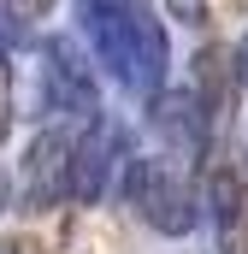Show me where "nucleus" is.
<instances>
[{"mask_svg":"<svg viewBox=\"0 0 248 254\" xmlns=\"http://www.w3.org/2000/svg\"><path fill=\"white\" fill-rule=\"evenodd\" d=\"M77 30L89 42V60L119 83L130 101H154L166 89V24L148 0H77Z\"/></svg>","mask_w":248,"mask_h":254,"instance_id":"nucleus-1","label":"nucleus"},{"mask_svg":"<svg viewBox=\"0 0 248 254\" xmlns=\"http://www.w3.org/2000/svg\"><path fill=\"white\" fill-rule=\"evenodd\" d=\"M119 190H124V207L148 231H160V237H189L195 219H201V207H207L201 190H195V178L178 160H166V154H136Z\"/></svg>","mask_w":248,"mask_h":254,"instance_id":"nucleus-2","label":"nucleus"},{"mask_svg":"<svg viewBox=\"0 0 248 254\" xmlns=\"http://www.w3.org/2000/svg\"><path fill=\"white\" fill-rule=\"evenodd\" d=\"M42 113H54V119L101 113V65L77 48V36L42 42Z\"/></svg>","mask_w":248,"mask_h":254,"instance_id":"nucleus-3","label":"nucleus"},{"mask_svg":"<svg viewBox=\"0 0 248 254\" xmlns=\"http://www.w3.org/2000/svg\"><path fill=\"white\" fill-rule=\"evenodd\" d=\"M130 160L136 154H130V136H124L119 119H107V113L83 119V130H77V160H71V201H83V207L107 201L124 184Z\"/></svg>","mask_w":248,"mask_h":254,"instance_id":"nucleus-4","label":"nucleus"},{"mask_svg":"<svg viewBox=\"0 0 248 254\" xmlns=\"http://www.w3.org/2000/svg\"><path fill=\"white\" fill-rule=\"evenodd\" d=\"M77 125H48L36 142H30V154H24V172H18V201L30 207V213H48V207H60L71 201V160H77Z\"/></svg>","mask_w":248,"mask_h":254,"instance_id":"nucleus-5","label":"nucleus"},{"mask_svg":"<svg viewBox=\"0 0 248 254\" xmlns=\"http://www.w3.org/2000/svg\"><path fill=\"white\" fill-rule=\"evenodd\" d=\"M148 130L160 136V154L178 160L184 172H195V166L213 160V125H207L195 89H160L148 101Z\"/></svg>","mask_w":248,"mask_h":254,"instance_id":"nucleus-6","label":"nucleus"},{"mask_svg":"<svg viewBox=\"0 0 248 254\" xmlns=\"http://www.w3.org/2000/svg\"><path fill=\"white\" fill-rule=\"evenodd\" d=\"M201 201H207L219 254H248V166L213 154L201 172Z\"/></svg>","mask_w":248,"mask_h":254,"instance_id":"nucleus-7","label":"nucleus"},{"mask_svg":"<svg viewBox=\"0 0 248 254\" xmlns=\"http://www.w3.org/2000/svg\"><path fill=\"white\" fill-rule=\"evenodd\" d=\"M189 89H195L207 125L225 130L231 113H237V101H243V54L225 48V42H207V48L195 54V83H189Z\"/></svg>","mask_w":248,"mask_h":254,"instance_id":"nucleus-8","label":"nucleus"},{"mask_svg":"<svg viewBox=\"0 0 248 254\" xmlns=\"http://www.w3.org/2000/svg\"><path fill=\"white\" fill-rule=\"evenodd\" d=\"M18 24H42V18H54V0H0Z\"/></svg>","mask_w":248,"mask_h":254,"instance_id":"nucleus-9","label":"nucleus"},{"mask_svg":"<svg viewBox=\"0 0 248 254\" xmlns=\"http://www.w3.org/2000/svg\"><path fill=\"white\" fill-rule=\"evenodd\" d=\"M0 254H48V243H42V237H24V231H18V237H0Z\"/></svg>","mask_w":248,"mask_h":254,"instance_id":"nucleus-10","label":"nucleus"},{"mask_svg":"<svg viewBox=\"0 0 248 254\" xmlns=\"http://www.w3.org/2000/svg\"><path fill=\"white\" fill-rule=\"evenodd\" d=\"M172 6V18H184V24H207V0H166Z\"/></svg>","mask_w":248,"mask_h":254,"instance_id":"nucleus-11","label":"nucleus"},{"mask_svg":"<svg viewBox=\"0 0 248 254\" xmlns=\"http://www.w3.org/2000/svg\"><path fill=\"white\" fill-rule=\"evenodd\" d=\"M12 201H18V184H12V178H6V172H0V213H6V207H12Z\"/></svg>","mask_w":248,"mask_h":254,"instance_id":"nucleus-12","label":"nucleus"},{"mask_svg":"<svg viewBox=\"0 0 248 254\" xmlns=\"http://www.w3.org/2000/svg\"><path fill=\"white\" fill-rule=\"evenodd\" d=\"M6 130H12V113H6V101H0V148H6Z\"/></svg>","mask_w":248,"mask_h":254,"instance_id":"nucleus-13","label":"nucleus"},{"mask_svg":"<svg viewBox=\"0 0 248 254\" xmlns=\"http://www.w3.org/2000/svg\"><path fill=\"white\" fill-rule=\"evenodd\" d=\"M6 83H12V65H6V60H0V95H6Z\"/></svg>","mask_w":248,"mask_h":254,"instance_id":"nucleus-14","label":"nucleus"},{"mask_svg":"<svg viewBox=\"0 0 248 254\" xmlns=\"http://www.w3.org/2000/svg\"><path fill=\"white\" fill-rule=\"evenodd\" d=\"M243 83H248V42H243Z\"/></svg>","mask_w":248,"mask_h":254,"instance_id":"nucleus-15","label":"nucleus"}]
</instances>
